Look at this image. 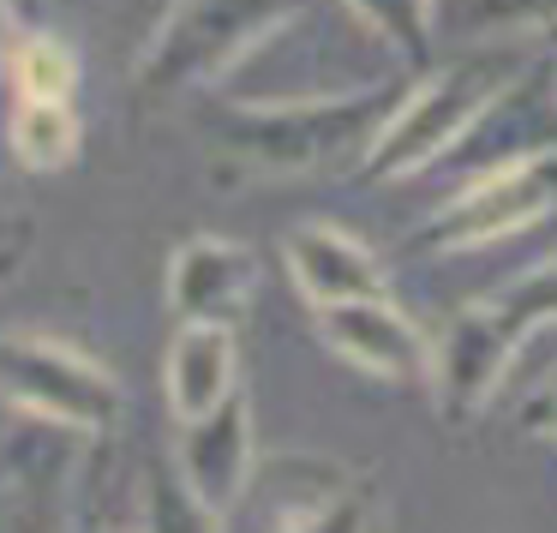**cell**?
<instances>
[{
  "instance_id": "6da1fadb",
  "label": "cell",
  "mask_w": 557,
  "mask_h": 533,
  "mask_svg": "<svg viewBox=\"0 0 557 533\" xmlns=\"http://www.w3.org/2000/svg\"><path fill=\"white\" fill-rule=\"evenodd\" d=\"M408 85H354L324 97H270L222 102L210 126V157L258 181H312L348 162H366L384 121L396 114Z\"/></svg>"
},
{
  "instance_id": "7a4b0ae2",
  "label": "cell",
  "mask_w": 557,
  "mask_h": 533,
  "mask_svg": "<svg viewBox=\"0 0 557 533\" xmlns=\"http://www.w3.org/2000/svg\"><path fill=\"white\" fill-rule=\"evenodd\" d=\"M540 61H545V42H485V49H461L456 61L420 73L401 90V102L384 121L377 145L366 150L360 174L372 186H396V181L425 174L437 157H449L497 102L516 97Z\"/></svg>"
},
{
  "instance_id": "3957f363",
  "label": "cell",
  "mask_w": 557,
  "mask_h": 533,
  "mask_svg": "<svg viewBox=\"0 0 557 533\" xmlns=\"http://www.w3.org/2000/svg\"><path fill=\"white\" fill-rule=\"evenodd\" d=\"M300 13L306 0H174L133 61V97L145 109L198 97Z\"/></svg>"
},
{
  "instance_id": "277c9868",
  "label": "cell",
  "mask_w": 557,
  "mask_h": 533,
  "mask_svg": "<svg viewBox=\"0 0 557 533\" xmlns=\"http://www.w3.org/2000/svg\"><path fill=\"white\" fill-rule=\"evenodd\" d=\"M0 401L66 437H102L126 413L121 377L49 330H0Z\"/></svg>"
},
{
  "instance_id": "5b68a950",
  "label": "cell",
  "mask_w": 557,
  "mask_h": 533,
  "mask_svg": "<svg viewBox=\"0 0 557 533\" xmlns=\"http://www.w3.org/2000/svg\"><path fill=\"white\" fill-rule=\"evenodd\" d=\"M552 210H557V145H533L521 157L485 169L480 181H468L456 198H444L408 234V252L456 258V252H473V246L509 240V234L545 222Z\"/></svg>"
},
{
  "instance_id": "8992f818",
  "label": "cell",
  "mask_w": 557,
  "mask_h": 533,
  "mask_svg": "<svg viewBox=\"0 0 557 533\" xmlns=\"http://www.w3.org/2000/svg\"><path fill=\"white\" fill-rule=\"evenodd\" d=\"M516 342L497 330V318L485 312V300L456 306L449 324L432 336V365H425V389L444 425H473L492 396L504 389L509 365H516Z\"/></svg>"
},
{
  "instance_id": "52a82bcc",
  "label": "cell",
  "mask_w": 557,
  "mask_h": 533,
  "mask_svg": "<svg viewBox=\"0 0 557 533\" xmlns=\"http://www.w3.org/2000/svg\"><path fill=\"white\" fill-rule=\"evenodd\" d=\"M312 330L336 360L354 365V372L384 377V384H425L432 336H425L389 294H377V300H348V306H318Z\"/></svg>"
},
{
  "instance_id": "ba28073f",
  "label": "cell",
  "mask_w": 557,
  "mask_h": 533,
  "mask_svg": "<svg viewBox=\"0 0 557 533\" xmlns=\"http://www.w3.org/2000/svg\"><path fill=\"white\" fill-rule=\"evenodd\" d=\"M174 473L186 480V492L205 509L228 516L246 497V485L258 480V432H252V396H228L216 413L181 425L174 444Z\"/></svg>"
},
{
  "instance_id": "9c48e42d",
  "label": "cell",
  "mask_w": 557,
  "mask_h": 533,
  "mask_svg": "<svg viewBox=\"0 0 557 533\" xmlns=\"http://www.w3.org/2000/svg\"><path fill=\"white\" fill-rule=\"evenodd\" d=\"M258 294V252L228 234H186L169 258V312L181 324H240Z\"/></svg>"
},
{
  "instance_id": "30bf717a",
  "label": "cell",
  "mask_w": 557,
  "mask_h": 533,
  "mask_svg": "<svg viewBox=\"0 0 557 533\" xmlns=\"http://www.w3.org/2000/svg\"><path fill=\"white\" fill-rule=\"evenodd\" d=\"M282 270L312 306H348V300H377L389 294V276L366 240H354L336 222H300L282 234Z\"/></svg>"
},
{
  "instance_id": "8fae6325",
  "label": "cell",
  "mask_w": 557,
  "mask_h": 533,
  "mask_svg": "<svg viewBox=\"0 0 557 533\" xmlns=\"http://www.w3.org/2000/svg\"><path fill=\"white\" fill-rule=\"evenodd\" d=\"M162 396L174 425L205 420L228 396H240V336L228 324H174V342L162 354Z\"/></svg>"
},
{
  "instance_id": "7c38bea8",
  "label": "cell",
  "mask_w": 557,
  "mask_h": 533,
  "mask_svg": "<svg viewBox=\"0 0 557 533\" xmlns=\"http://www.w3.org/2000/svg\"><path fill=\"white\" fill-rule=\"evenodd\" d=\"M66 516V449L37 437L0 444V533H61Z\"/></svg>"
},
{
  "instance_id": "4fadbf2b",
  "label": "cell",
  "mask_w": 557,
  "mask_h": 533,
  "mask_svg": "<svg viewBox=\"0 0 557 533\" xmlns=\"http://www.w3.org/2000/svg\"><path fill=\"white\" fill-rule=\"evenodd\" d=\"M557 30V0H437V42H545Z\"/></svg>"
},
{
  "instance_id": "5bb4252c",
  "label": "cell",
  "mask_w": 557,
  "mask_h": 533,
  "mask_svg": "<svg viewBox=\"0 0 557 533\" xmlns=\"http://www.w3.org/2000/svg\"><path fill=\"white\" fill-rule=\"evenodd\" d=\"M18 169L30 174H61L85 150V121L73 102H13V126H7Z\"/></svg>"
},
{
  "instance_id": "9a60e30c",
  "label": "cell",
  "mask_w": 557,
  "mask_h": 533,
  "mask_svg": "<svg viewBox=\"0 0 557 533\" xmlns=\"http://www.w3.org/2000/svg\"><path fill=\"white\" fill-rule=\"evenodd\" d=\"M413 78L437 66V0H342Z\"/></svg>"
},
{
  "instance_id": "2e32d148",
  "label": "cell",
  "mask_w": 557,
  "mask_h": 533,
  "mask_svg": "<svg viewBox=\"0 0 557 533\" xmlns=\"http://www.w3.org/2000/svg\"><path fill=\"white\" fill-rule=\"evenodd\" d=\"M13 102H73L78 97V54L54 30H18L7 49Z\"/></svg>"
},
{
  "instance_id": "e0dca14e",
  "label": "cell",
  "mask_w": 557,
  "mask_h": 533,
  "mask_svg": "<svg viewBox=\"0 0 557 533\" xmlns=\"http://www.w3.org/2000/svg\"><path fill=\"white\" fill-rule=\"evenodd\" d=\"M485 312L497 318V330L516 348H528L540 330H552L557 324V252L540 258L533 270H521L516 282H504L497 294H485Z\"/></svg>"
},
{
  "instance_id": "ac0fdd59",
  "label": "cell",
  "mask_w": 557,
  "mask_h": 533,
  "mask_svg": "<svg viewBox=\"0 0 557 533\" xmlns=\"http://www.w3.org/2000/svg\"><path fill=\"white\" fill-rule=\"evenodd\" d=\"M138 533H222V516L186 492L174 461H150L138 485Z\"/></svg>"
},
{
  "instance_id": "d6986e66",
  "label": "cell",
  "mask_w": 557,
  "mask_h": 533,
  "mask_svg": "<svg viewBox=\"0 0 557 533\" xmlns=\"http://www.w3.org/2000/svg\"><path fill=\"white\" fill-rule=\"evenodd\" d=\"M282 533H372V504L360 492H330L318 504H306Z\"/></svg>"
},
{
  "instance_id": "ffe728a7",
  "label": "cell",
  "mask_w": 557,
  "mask_h": 533,
  "mask_svg": "<svg viewBox=\"0 0 557 533\" xmlns=\"http://www.w3.org/2000/svg\"><path fill=\"white\" fill-rule=\"evenodd\" d=\"M521 432L545 437V444H557V384H545L540 396L521 401Z\"/></svg>"
},
{
  "instance_id": "44dd1931",
  "label": "cell",
  "mask_w": 557,
  "mask_h": 533,
  "mask_svg": "<svg viewBox=\"0 0 557 533\" xmlns=\"http://www.w3.org/2000/svg\"><path fill=\"white\" fill-rule=\"evenodd\" d=\"M18 13H13V0H0V66H7V49H13V37H18Z\"/></svg>"
},
{
  "instance_id": "7402d4cb",
  "label": "cell",
  "mask_w": 557,
  "mask_h": 533,
  "mask_svg": "<svg viewBox=\"0 0 557 533\" xmlns=\"http://www.w3.org/2000/svg\"><path fill=\"white\" fill-rule=\"evenodd\" d=\"M545 66H552V85H557V30L545 37Z\"/></svg>"
},
{
  "instance_id": "603a6c76",
  "label": "cell",
  "mask_w": 557,
  "mask_h": 533,
  "mask_svg": "<svg viewBox=\"0 0 557 533\" xmlns=\"http://www.w3.org/2000/svg\"><path fill=\"white\" fill-rule=\"evenodd\" d=\"M13 13H18V18H30V13H42V0H13Z\"/></svg>"
}]
</instances>
